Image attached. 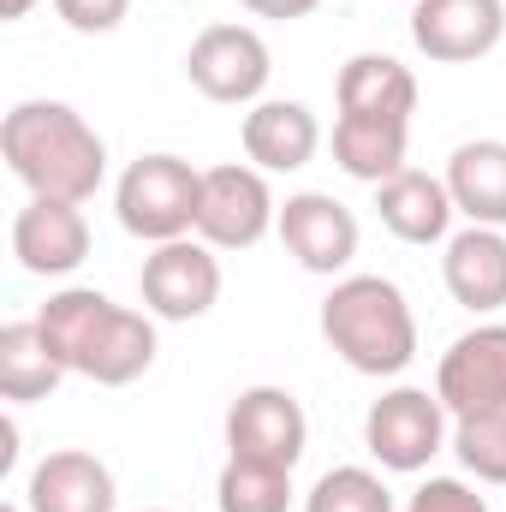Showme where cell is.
I'll return each instance as SVG.
<instances>
[{"label":"cell","mask_w":506,"mask_h":512,"mask_svg":"<svg viewBox=\"0 0 506 512\" xmlns=\"http://www.w3.org/2000/svg\"><path fill=\"white\" fill-rule=\"evenodd\" d=\"M36 328L66 364V376H84L96 387H131L155 364V316L114 304L96 286H60L36 310Z\"/></svg>","instance_id":"6da1fadb"},{"label":"cell","mask_w":506,"mask_h":512,"mask_svg":"<svg viewBox=\"0 0 506 512\" xmlns=\"http://www.w3.org/2000/svg\"><path fill=\"white\" fill-rule=\"evenodd\" d=\"M0 155L30 197L90 203L108 179V143L72 102H18L0 120Z\"/></svg>","instance_id":"7a4b0ae2"},{"label":"cell","mask_w":506,"mask_h":512,"mask_svg":"<svg viewBox=\"0 0 506 512\" xmlns=\"http://www.w3.org/2000/svg\"><path fill=\"white\" fill-rule=\"evenodd\" d=\"M322 340L358 376H399L417 358L411 298L387 274H340L322 298Z\"/></svg>","instance_id":"3957f363"},{"label":"cell","mask_w":506,"mask_h":512,"mask_svg":"<svg viewBox=\"0 0 506 512\" xmlns=\"http://www.w3.org/2000/svg\"><path fill=\"white\" fill-rule=\"evenodd\" d=\"M197 203H203V173L185 155H137L120 185H114V209L120 227L143 245H167V239H191L197 233Z\"/></svg>","instance_id":"277c9868"},{"label":"cell","mask_w":506,"mask_h":512,"mask_svg":"<svg viewBox=\"0 0 506 512\" xmlns=\"http://www.w3.org/2000/svg\"><path fill=\"white\" fill-rule=\"evenodd\" d=\"M364 447L381 471L417 477L441 447H453V411L429 387H387L364 411Z\"/></svg>","instance_id":"5b68a950"},{"label":"cell","mask_w":506,"mask_h":512,"mask_svg":"<svg viewBox=\"0 0 506 512\" xmlns=\"http://www.w3.org/2000/svg\"><path fill=\"white\" fill-rule=\"evenodd\" d=\"M280 227V203L268 191V173L251 161L203 167V203H197V239L215 251H251Z\"/></svg>","instance_id":"8992f818"},{"label":"cell","mask_w":506,"mask_h":512,"mask_svg":"<svg viewBox=\"0 0 506 512\" xmlns=\"http://www.w3.org/2000/svg\"><path fill=\"white\" fill-rule=\"evenodd\" d=\"M185 78L197 96H209L221 108H256L274 78V54L251 24H209L185 48Z\"/></svg>","instance_id":"52a82bcc"},{"label":"cell","mask_w":506,"mask_h":512,"mask_svg":"<svg viewBox=\"0 0 506 512\" xmlns=\"http://www.w3.org/2000/svg\"><path fill=\"white\" fill-rule=\"evenodd\" d=\"M137 292H143V310L155 322H197V316H209L221 304V256L197 233L167 239V245H155L143 256Z\"/></svg>","instance_id":"ba28073f"},{"label":"cell","mask_w":506,"mask_h":512,"mask_svg":"<svg viewBox=\"0 0 506 512\" xmlns=\"http://www.w3.org/2000/svg\"><path fill=\"white\" fill-rule=\"evenodd\" d=\"M310 447V417L298 405L292 387H245L227 405V459H256V465H280L298 471Z\"/></svg>","instance_id":"9c48e42d"},{"label":"cell","mask_w":506,"mask_h":512,"mask_svg":"<svg viewBox=\"0 0 506 512\" xmlns=\"http://www.w3.org/2000/svg\"><path fill=\"white\" fill-rule=\"evenodd\" d=\"M280 245L286 256L298 262V268H310V274H346L352 268V256H358V215L340 203V197H328V191H292L286 203H280Z\"/></svg>","instance_id":"30bf717a"},{"label":"cell","mask_w":506,"mask_h":512,"mask_svg":"<svg viewBox=\"0 0 506 512\" xmlns=\"http://www.w3.org/2000/svg\"><path fill=\"white\" fill-rule=\"evenodd\" d=\"M506 36V0H411V42L435 66H471Z\"/></svg>","instance_id":"8fae6325"},{"label":"cell","mask_w":506,"mask_h":512,"mask_svg":"<svg viewBox=\"0 0 506 512\" xmlns=\"http://www.w3.org/2000/svg\"><path fill=\"white\" fill-rule=\"evenodd\" d=\"M435 393L453 417L477 411H506V322H477L441 352Z\"/></svg>","instance_id":"7c38bea8"},{"label":"cell","mask_w":506,"mask_h":512,"mask_svg":"<svg viewBox=\"0 0 506 512\" xmlns=\"http://www.w3.org/2000/svg\"><path fill=\"white\" fill-rule=\"evenodd\" d=\"M12 256L24 274L36 280H66L84 268L90 256V221L84 203H60V197H30L12 221Z\"/></svg>","instance_id":"4fadbf2b"},{"label":"cell","mask_w":506,"mask_h":512,"mask_svg":"<svg viewBox=\"0 0 506 512\" xmlns=\"http://www.w3.org/2000/svg\"><path fill=\"white\" fill-rule=\"evenodd\" d=\"M24 507L30 512H114L120 489H114V471L96 453L54 447L48 459H36V471L24 483Z\"/></svg>","instance_id":"5bb4252c"},{"label":"cell","mask_w":506,"mask_h":512,"mask_svg":"<svg viewBox=\"0 0 506 512\" xmlns=\"http://www.w3.org/2000/svg\"><path fill=\"white\" fill-rule=\"evenodd\" d=\"M376 215L399 245H447L453 239V191L441 173L405 167L387 185H376Z\"/></svg>","instance_id":"9a60e30c"},{"label":"cell","mask_w":506,"mask_h":512,"mask_svg":"<svg viewBox=\"0 0 506 512\" xmlns=\"http://www.w3.org/2000/svg\"><path fill=\"white\" fill-rule=\"evenodd\" d=\"M239 143H245V161L262 167V173H298L316 161L322 149V126L304 102H286V96H262L245 126H239Z\"/></svg>","instance_id":"2e32d148"},{"label":"cell","mask_w":506,"mask_h":512,"mask_svg":"<svg viewBox=\"0 0 506 512\" xmlns=\"http://www.w3.org/2000/svg\"><path fill=\"white\" fill-rule=\"evenodd\" d=\"M441 280L459 310L495 316L506 310V233L501 227H465L441 251Z\"/></svg>","instance_id":"e0dca14e"},{"label":"cell","mask_w":506,"mask_h":512,"mask_svg":"<svg viewBox=\"0 0 506 512\" xmlns=\"http://www.w3.org/2000/svg\"><path fill=\"white\" fill-rule=\"evenodd\" d=\"M334 96H340V114H352V120L411 126V114H417V78L393 54H352L340 66Z\"/></svg>","instance_id":"ac0fdd59"},{"label":"cell","mask_w":506,"mask_h":512,"mask_svg":"<svg viewBox=\"0 0 506 512\" xmlns=\"http://www.w3.org/2000/svg\"><path fill=\"white\" fill-rule=\"evenodd\" d=\"M447 191L453 209L471 227H501L506 233V137H471L447 155Z\"/></svg>","instance_id":"d6986e66"},{"label":"cell","mask_w":506,"mask_h":512,"mask_svg":"<svg viewBox=\"0 0 506 512\" xmlns=\"http://www.w3.org/2000/svg\"><path fill=\"white\" fill-rule=\"evenodd\" d=\"M60 382H66V364L42 340L36 316L30 322H6L0 328V399L30 405V399H48Z\"/></svg>","instance_id":"ffe728a7"},{"label":"cell","mask_w":506,"mask_h":512,"mask_svg":"<svg viewBox=\"0 0 506 512\" xmlns=\"http://www.w3.org/2000/svg\"><path fill=\"white\" fill-rule=\"evenodd\" d=\"M405 149H411V126H387V120H334V161L340 173L364 179V185H387L393 173H405Z\"/></svg>","instance_id":"44dd1931"},{"label":"cell","mask_w":506,"mask_h":512,"mask_svg":"<svg viewBox=\"0 0 506 512\" xmlns=\"http://www.w3.org/2000/svg\"><path fill=\"white\" fill-rule=\"evenodd\" d=\"M215 507L221 512H286L292 507V471L256 465V459H227L221 483H215Z\"/></svg>","instance_id":"7402d4cb"},{"label":"cell","mask_w":506,"mask_h":512,"mask_svg":"<svg viewBox=\"0 0 506 512\" xmlns=\"http://www.w3.org/2000/svg\"><path fill=\"white\" fill-rule=\"evenodd\" d=\"M304 512H393V489L370 465H334L304 495Z\"/></svg>","instance_id":"603a6c76"},{"label":"cell","mask_w":506,"mask_h":512,"mask_svg":"<svg viewBox=\"0 0 506 512\" xmlns=\"http://www.w3.org/2000/svg\"><path fill=\"white\" fill-rule=\"evenodd\" d=\"M453 453L477 483L506 489V411H477V417H453Z\"/></svg>","instance_id":"cb8c5ba5"},{"label":"cell","mask_w":506,"mask_h":512,"mask_svg":"<svg viewBox=\"0 0 506 512\" xmlns=\"http://www.w3.org/2000/svg\"><path fill=\"white\" fill-rule=\"evenodd\" d=\"M405 512H489V501L465 483V477H429L411 489Z\"/></svg>","instance_id":"d4e9b609"},{"label":"cell","mask_w":506,"mask_h":512,"mask_svg":"<svg viewBox=\"0 0 506 512\" xmlns=\"http://www.w3.org/2000/svg\"><path fill=\"white\" fill-rule=\"evenodd\" d=\"M54 12H60L66 30H78V36H108V30L126 24L131 0H54Z\"/></svg>","instance_id":"484cf974"},{"label":"cell","mask_w":506,"mask_h":512,"mask_svg":"<svg viewBox=\"0 0 506 512\" xmlns=\"http://www.w3.org/2000/svg\"><path fill=\"white\" fill-rule=\"evenodd\" d=\"M245 12H256V18H310L322 0H239Z\"/></svg>","instance_id":"4316f807"},{"label":"cell","mask_w":506,"mask_h":512,"mask_svg":"<svg viewBox=\"0 0 506 512\" xmlns=\"http://www.w3.org/2000/svg\"><path fill=\"white\" fill-rule=\"evenodd\" d=\"M30 6H36V0H0V12H6V18H24Z\"/></svg>","instance_id":"83f0119b"},{"label":"cell","mask_w":506,"mask_h":512,"mask_svg":"<svg viewBox=\"0 0 506 512\" xmlns=\"http://www.w3.org/2000/svg\"><path fill=\"white\" fill-rule=\"evenodd\" d=\"M0 512H24V507H18V501H6V507H0Z\"/></svg>","instance_id":"f1b7e54d"}]
</instances>
